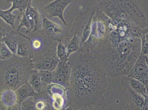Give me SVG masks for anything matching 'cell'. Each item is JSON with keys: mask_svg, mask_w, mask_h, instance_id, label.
Returning a JSON list of instances; mask_svg holds the SVG:
<instances>
[{"mask_svg": "<svg viewBox=\"0 0 148 110\" xmlns=\"http://www.w3.org/2000/svg\"><path fill=\"white\" fill-rule=\"evenodd\" d=\"M1 60H0V64H1Z\"/></svg>", "mask_w": 148, "mask_h": 110, "instance_id": "d6a6232c", "label": "cell"}, {"mask_svg": "<svg viewBox=\"0 0 148 110\" xmlns=\"http://www.w3.org/2000/svg\"><path fill=\"white\" fill-rule=\"evenodd\" d=\"M6 110V109L4 106L1 102V99H0V110Z\"/></svg>", "mask_w": 148, "mask_h": 110, "instance_id": "1f68e13d", "label": "cell"}, {"mask_svg": "<svg viewBox=\"0 0 148 110\" xmlns=\"http://www.w3.org/2000/svg\"><path fill=\"white\" fill-rule=\"evenodd\" d=\"M1 102L6 110H11L17 103V98L15 91L12 89L5 90L0 94Z\"/></svg>", "mask_w": 148, "mask_h": 110, "instance_id": "9a60e30c", "label": "cell"}, {"mask_svg": "<svg viewBox=\"0 0 148 110\" xmlns=\"http://www.w3.org/2000/svg\"><path fill=\"white\" fill-rule=\"evenodd\" d=\"M18 33L17 31H12L6 33L3 39V42L6 44L14 55L16 54L17 53Z\"/></svg>", "mask_w": 148, "mask_h": 110, "instance_id": "ac0fdd59", "label": "cell"}, {"mask_svg": "<svg viewBox=\"0 0 148 110\" xmlns=\"http://www.w3.org/2000/svg\"><path fill=\"white\" fill-rule=\"evenodd\" d=\"M25 16L27 19L28 21L29 22V24L30 25V29H29V32L30 31H33L34 30L35 28V23L33 17L28 11V10L26 9L25 11Z\"/></svg>", "mask_w": 148, "mask_h": 110, "instance_id": "f546056e", "label": "cell"}, {"mask_svg": "<svg viewBox=\"0 0 148 110\" xmlns=\"http://www.w3.org/2000/svg\"><path fill=\"white\" fill-rule=\"evenodd\" d=\"M80 39L77 34H75L71 39H68L64 45L66 49L67 57L75 53L80 49Z\"/></svg>", "mask_w": 148, "mask_h": 110, "instance_id": "ffe728a7", "label": "cell"}, {"mask_svg": "<svg viewBox=\"0 0 148 110\" xmlns=\"http://www.w3.org/2000/svg\"><path fill=\"white\" fill-rule=\"evenodd\" d=\"M142 50L139 35L130 36L109 45H97L91 53L111 77L126 75L138 60Z\"/></svg>", "mask_w": 148, "mask_h": 110, "instance_id": "7a4b0ae2", "label": "cell"}, {"mask_svg": "<svg viewBox=\"0 0 148 110\" xmlns=\"http://www.w3.org/2000/svg\"><path fill=\"white\" fill-rule=\"evenodd\" d=\"M20 57L33 58V49L30 37L18 32L16 54Z\"/></svg>", "mask_w": 148, "mask_h": 110, "instance_id": "4fadbf2b", "label": "cell"}, {"mask_svg": "<svg viewBox=\"0 0 148 110\" xmlns=\"http://www.w3.org/2000/svg\"><path fill=\"white\" fill-rule=\"evenodd\" d=\"M5 29L0 26V44L3 42V39L6 34Z\"/></svg>", "mask_w": 148, "mask_h": 110, "instance_id": "4dcf8cb0", "label": "cell"}, {"mask_svg": "<svg viewBox=\"0 0 148 110\" xmlns=\"http://www.w3.org/2000/svg\"><path fill=\"white\" fill-rule=\"evenodd\" d=\"M73 0H55L44 8L47 16L50 18L58 17L61 20L64 25H67L64 17V12L66 8Z\"/></svg>", "mask_w": 148, "mask_h": 110, "instance_id": "7c38bea8", "label": "cell"}, {"mask_svg": "<svg viewBox=\"0 0 148 110\" xmlns=\"http://www.w3.org/2000/svg\"><path fill=\"white\" fill-rule=\"evenodd\" d=\"M17 103L21 107L24 100L30 96H34L36 92L29 83H26L19 87L15 91Z\"/></svg>", "mask_w": 148, "mask_h": 110, "instance_id": "2e32d148", "label": "cell"}, {"mask_svg": "<svg viewBox=\"0 0 148 110\" xmlns=\"http://www.w3.org/2000/svg\"><path fill=\"white\" fill-rule=\"evenodd\" d=\"M34 97L36 110H53L52 98L48 92L44 91L36 92Z\"/></svg>", "mask_w": 148, "mask_h": 110, "instance_id": "5bb4252c", "label": "cell"}, {"mask_svg": "<svg viewBox=\"0 0 148 110\" xmlns=\"http://www.w3.org/2000/svg\"><path fill=\"white\" fill-rule=\"evenodd\" d=\"M148 27L140 29L139 35L142 41V50L141 54H148Z\"/></svg>", "mask_w": 148, "mask_h": 110, "instance_id": "cb8c5ba5", "label": "cell"}, {"mask_svg": "<svg viewBox=\"0 0 148 110\" xmlns=\"http://www.w3.org/2000/svg\"><path fill=\"white\" fill-rule=\"evenodd\" d=\"M27 10L33 17L35 23V28L33 31L34 33L40 30L42 25V20L41 15L36 7H32V1L29 2L27 7Z\"/></svg>", "mask_w": 148, "mask_h": 110, "instance_id": "44dd1931", "label": "cell"}, {"mask_svg": "<svg viewBox=\"0 0 148 110\" xmlns=\"http://www.w3.org/2000/svg\"><path fill=\"white\" fill-rule=\"evenodd\" d=\"M33 69L32 60L14 55L0 64V93L6 90L15 91L29 81Z\"/></svg>", "mask_w": 148, "mask_h": 110, "instance_id": "277c9868", "label": "cell"}, {"mask_svg": "<svg viewBox=\"0 0 148 110\" xmlns=\"http://www.w3.org/2000/svg\"><path fill=\"white\" fill-rule=\"evenodd\" d=\"M126 76L143 84L148 88V56L141 54Z\"/></svg>", "mask_w": 148, "mask_h": 110, "instance_id": "9c48e42d", "label": "cell"}, {"mask_svg": "<svg viewBox=\"0 0 148 110\" xmlns=\"http://www.w3.org/2000/svg\"><path fill=\"white\" fill-rule=\"evenodd\" d=\"M28 83L36 92H39L42 90L43 84L39 73L36 70L33 69L31 71Z\"/></svg>", "mask_w": 148, "mask_h": 110, "instance_id": "d6986e66", "label": "cell"}, {"mask_svg": "<svg viewBox=\"0 0 148 110\" xmlns=\"http://www.w3.org/2000/svg\"><path fill=\"white\" fill-rule=\"evenodd\" d=\"M0 94H1V93H0Z\"/></svg>", "mask_w": 148, "mask_h": 110, "instance_id": "836d02e7", "label": "cell"}, {"mask_svg": "<svg viewBox=\"0 0 148 110\" xmlns=\"http://www.w3.org/2000/svg\"><path fill=\"white\" fill-rule=\"evenodd\" d=\"M97 9V6L91 7L81 12L75 19L69 32V39L75 34L78 35L80 39V48L89 37L93 17Z\"/></svg>", "mask_w": 148, "mask_h": 110, "instance_id": "52a82bcc", "label": "cell"}, {"mask_svg": "<svg viewBox=\"0 0 148 110\" xmlns=\"http://www.w3.org/2000/svg\"><path fill=\"white\" fill-rule=\"evenodd\" d=\"M67 63L71 67L66 89L68 109H104L107 75L92 54L79 50L70 55Z\"/></svg>", "mask_w": 148, "mask_h": 110, "instance_id": "6da1fadb", "label": "cell"}, {"mask_svg": "<svg viewBox=\"0 0 148 110\" xmlns=\"http://www.w3.org/2000/svg\"><path fill=\"white\" fill-rule=\"evenodd\" d=\"M14 55L4 43L2 42L0 44V60L1 61L9 60Z\"/></svg>", "mask_w": 148, "mask_h": 110, "instance_id": "484cf974", "label": "cell"}, {"mask_svg": "<svg viewBox=\"0 0 148 110\" xmlns=\"http://www.w3.org/2000/svg\"><path fill=\"white\" fill-rule=\"evenodd\" d=\"M32 0H6V2L8 3L11 2L12 6L8 10L11 12H12L13 10L17 9L21 14L26 10L29 2Z\"/></svg>", "mask_w": 148, "mask_h": 110, "instance_id": "7402d4cb", "label": "cell"}, {"mask_svg": "<svg viewBox=\"0 0 148 110\" xmlns=\"http://www.w3.org/2000/svg\"><path fill=\"white\" fill-rule=\"evenodd\" d=\"M115 25L110 17L98 8L93 17L89 37L80 48L90 50L111 31Z\"/></svg>", "mask_w": 148, "mask_h": 110, "instance_id": "5b68a950", "label": "cell"}, {"mask_svg": "<svg viewBox=\"0 0 148 110\" xmlns=\"http://www.w3.org/2000/svg\"><path fill=\"white\" fill-rule=\"evenodd\" d=\"M17 17L18 16L13 14L8 10H3L0 9V17L13 28H15V21Z\"/></svg>", "mask_w": 148, "mask_h": 110, "instance_id": "603a6c76", "label": "cell"}, {"mask_svg": "<svg viewBox=\"0 0 148 110\" xmlns=\"http://www.w3.org/2000/svg\"><path fill=\"white\" fill-rule=\"evenodd\" d=\"M47 92L51 97L53 110L68 109L66 88L61 86L52 83L48 85Z\"/></svg>", "mask_w": 148, "mask_h": 110, "instance_id": "30bf717a", "label": "cell"}, {"mask_svg": "<svg viewBox=\"0 0 148 110\" xmlns=\"http://www.w3.org/2000/svg\"><path fill=\"white\" fill-rule=\"evenodd\" d=\"M125 81L132 89L138 93L143 96L145 98H148V88L141 82L133 78L123 75Z\"/></svg>", "mask_w": 148, "mask_h": 110, "instance_id": "e0dca14e", "label": "cell"}, {"mask_svg": "<svg viewBox=\"0 0 148 110\" xmlns=\"http://www.w3.org/2000/svg\"><path fill=\"white\" fill-rule=\"evenodd\" d=\"M56 48L48 50L42 54L34 58L32 60L33 69L53 71L60 62L56 56Z\"/></svg>", "mask_w": 148, "mask_h": 110, "instance_id": "ba28073f", "label": "cell"}, {"mask_svg": "<svg viewBox=\"0 0 148 110\" xmlns=\"http://www.w3.org/2000/svg\"><path fill=\"white\" fill-rule=\"evenodd\" d=\"M37 31L49 46L57 45L59 41L64 44L69 39V32L65 25L58 24L44 16L42 26Z\"/></svg>", "mask_w": 148, "mask_h": 110, "instance_id": "8992f818", "label": "cell"}, {"mask_svg": "<svg viewBox=\"0 0 148 110\" xmlns=\"http://www.w3.org/2000/svg\"><path fill=\"white\" fill-rule=\"evenodd\" d=\"M56 56L60 61L67 62L68 57H67L66 49L65 45L61 42H57L56 48Z\"/></svg>", "mask_w": 148, "mask_h": 110, "instance_id": "d4e9b609", "label": "cell"}, {"mask_svg": "<svg viewBox=\"0 0 148 110\" xmlns=\"http://www.w3.org/2000/svg\"><path fill=\"white\" fill-rule=\"evenodd\" d=\"M41 76L43 86L49 85L52 83V72L47 70H41L38 71Z\"/></svg>", "mask_w": 148, "mask_h": 110, "instance_id": "4316f807", "label": "cell"}, {"mask_svg": "<svg viewBox=\"0 0 148 110\" xmlns=\"http://www.w3.org/2000/svg\"><path fill=\"white\" fill-rule=\"evenodd\" d=\"M98 8L115 23L128 22L140 29L148 27L147 20L136 0H97Z\"/></svg>", "mask_w": 148, "mask_h": 110, "instance_id": "3957f363", "label": "cell"}, {"mask_svg": "<svg viewBox=\"0 0 148 110\" xmlns=\"http://www.w3.org/2000/svg\"><path fill=\"white\" fill-rule=\"evenodd\" d=\"M21 109L22 110H36L34 96H30L24 100L21 103Z\"/></svg>", "mask_w": 148, "mask_h": 110, "instance_id": "83f0119b", "label": "cell"}, {"mask_svg": "<svg viewBox=\"0 0 148 110\" xmlns=\"http://www.w3.org/2000/svg\"><path fill=\"white\" fill-rule=\"evenodd\" d=\"M25 12L22 13V17L21 18L18 16L17 18L20 21V25H19L18 29H17V31L19 32L20 29L23 27H25L27 29V30L25 31L26 34L29 33V29H30V25L29 24V21L27 19L26 16L25 15Z\"/></svg>", "mask_w": 148, "mask_h": 110, "instance_id": "f1b7e54d", "label": "cell"}, {"mask_svg": "<svg viewBox=\"0 0 148 110\" xmlns=\"http://www.w3.org/2000/svg\"><path fill=\"white\" fill-rule=\"evenodd\" d=\"M53 84H58L66 89L69 86L71 67L67 62L60 61L56 69L52 71Z\"/></svg>", "mask_w": 148, "mask_h": 110, "instance_id": "8fae6325", "label": "cell"}]
</instances>
